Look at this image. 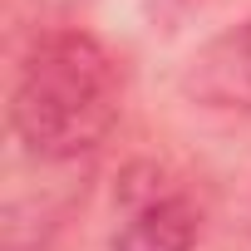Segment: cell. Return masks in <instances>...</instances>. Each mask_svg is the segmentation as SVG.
<instances>
[{
    "label": "cell",
    "instance_id": "1",
    "mask_svg": "<svg viewBox=\"0 0 251 251\" xmlns=\"http://www.w3.org/2000/svg\"><path fill=\"white\" fill-rule=\"evenodd\" d=\"M123 113L118 59L89 30H50L30 45L10 84V128L45 163L94 153Z\"/></svg>",
    "mask_w": 251,
    "mask_h": 251
},
{
    "label": "cell",
    "instance_id": "2",
    "mask_svg": "<svg viewBox=\"0 0 251 251\" xmlns=\"http://www.w3.org/2000/svg\"><path fill=\"white\" fill-rule=\"evenodd\" d=\"M202 217L192 197L153 168L148 187H123V222L113 231V251H192Z\"/></svg>",
    "mask_w": 251,
    "mask_h": 251
},
{
    "label": "cell",
    "instance_id": "3",
    "mask_svg": "<svg viewBox=\"0 0 251 251\" xmlns=\"http://www.w3.org/2000/svg\"><path fill=\"white\" fill-rule=\"evenodd\" d=\"M182 94L202 108L251 113V20L212 35L182 69Z\"/></svg>",
    "mask_w": 251,
    "mask_h": 251
}]
</instances>
